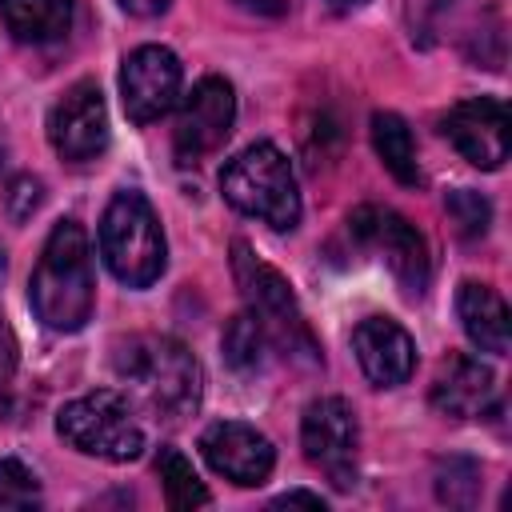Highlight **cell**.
Returning a JSON list of instances; mask_svg holds the SVG:
<instances>
[{
  "mask_svg": "<svg viewBox=\"0 0 512 512\" xmlns=\"http://www.w3.org/2000/svg\"><path fill=\"white\" fill-rule=\"evenodd\" d=\"M32 312L52 332H80L96 304V280H92V248L88 232L76 220L52 224L44 252L28 280Z\"/></svg>",
  "mask_w": 512,
  "mask_h": 512,
  "instance_id": "cell-1",
  "label": "cell"
},
{
  "mask_svg": "<svg viewBox=\"0 0 512 512\" xmlns=\"http://www.w3.org/2000/svg\"><path fill=\"white\" fill-rule=\"evenodd\" d=\"M116 376L136 392V400L160 420H184L200 408L204 372L200 360L172 336H128L112 352Z\"/></svg>",
  "mask_w": 512,
  "mask_h": 512,
  "instance_id": "cell-2",
  "label": "cell"
},
{
  "mask_svg": "<svg viewBox=\"0 0 512 512\" xmlns=\"http://www.w3.org/2000/svg\"><path fill=\"white\" fill-rule=\"evenodd\" d=\"M220 192L224 200L244 212L264 220L276 232H292L300 224V188H296V172L288 164V156L260 140L248 144L240 156H232L220 172Z\"/></svg>",
  "mask_w": 512,
  "mask_h": 512,
  "instance_id": "cell-3",
  "label": "cell"
},
{
  "mask_svg": "<svg viewBox=\"0 0 512 512\" xmlns=\"http://www.w3.org/2000/svg\"><path fill=\"white\" fill-rule=\"evenodd\" d=\"M100 256L108 272L128 288H148L160 280L168 248H164L160 220L144 192L120 188L108 200L100 216Z\"/></svg>",
  "mask_w": 512,
  "mask_h": 512,
  "instance_id": "cell-4",
  "label": "cell"
},
{
  "mask_svg": "<svg viewBox=\"0 0 512 512\" xmlns=\"http://www.w3.org/2000/svg\"><path fill=\"white\" fill-rule=\"evenodd\" d=\"M232 276L240 284V296H244L248 312L268 332V340L284 356H296L304 364H320V344L312 340V328L304 324V312L292 296V284L272 264H264L244 240L232 244Z\"/></svg>",
  "mask_w": 512,
  "mask_h": 512,
  "instance_id": "cell-5",
  "label": "cell"
},
{
  "mask_svg": "<svg viewBox=\"0 0 512 512\" xmlns=\"http://www.w3.org/2000/svg\"><path fill=\"white\" fill-rule=\"evenodd\" d=\"M56 432L76 452L108 464H128L144 452V428L136 420V408L112 388H96L88 396L68 400L56 416Z\"/></svg>",
  "mask_w": 512,
  "mask_h": 512,
  "instance_id": "cell-6",
  "label": "cell"
},
{
  "mask_svg": "<svg viewBox=\"0 0 512 512\" xmlns=\"http://www.w3.org/2000/svg\"><path fill=\"white\" fill-rule=\"evenodd\" d=\"M348 232L364 248L380 252V260L388 264V272L396 276V284L404 288V296H412V300L424 296V288H428V244L416 232V224H408L392 208L360 204L348 216Z\"/></svg>",
  "mask_w": 512,
  "mask_h": 512,
  "instance_id": "cell-7",
  "label": "cell"
},
{
  "mask_svg": "<svg viewBox=\"0 0 512 512\" xmlns=\"http://www.w3.org/2000/svg\"><path fill=\"white\" fill-rule=\"evenodd\" d=\"M300 444L308 464H316L340 492H348L356 484V444H360V428H356V412L344 396H320L304 408L300 420Z\"/></svg>",
  "mask_w": 512,
  "mask_h": 512,
  "instance_id": "cell-8",
  "label": "cell"
},
{
  "mask_svg": "<svg viewBox=\"0 0 512 512\" xmlns=\"http://www.w3.org/2000/svg\"><path fill=\"white\" fill-rule=\"evenodd\" d=\"M232 120H236V92L224 76H204L180 104V116H176V132H172V148H176V160L188 168V164H200L204 156H212L228 132H232Z\"/></svg>",
  "mask_w": 512,
  "mask_h": 512,
  "instance_id": "cell-9",
  "label": "cell"
},
{
  "mask_svg": "<svg viewBox=\"0 0 512 512\" xmlns=\"http://www.w3.org/2000/svg\"><path fill=\"white\" fill-rule=\"evenodd\" d=\"M180 60L172 48L164 44H144L136 52H128L124 68H120V100L132 124H152L160 120L176 96H180Z\"/></svg>",
  "mask_w": 512,
  "mask_h": 512,
  "instance_id": "cell-10",
  "label": "cell"
},
{
  "mask_svg": "<svg viewBox=\"0 0 512 512\" xmlns=\"http://www.w3.org/2000/svg\"><path fill=\"white\" fill-rule=\"evenodd\" d=\"M48 140L52 148L72 160H96L108 148V108L96 88V80H76L48 112Z\"/></svg>",
  "mask_w": 512,
  "mask_h": 512,
  "instance_id": "cell-11",
  "label": "cell"
},
{
  "mask_svg": "<svg viewBox=\"0 0 512 512\" xmlns=\"http://www.w3.org/2000/svg\"><path fill=\"white\" fill-rule=\"evenodd\" d=\"M440 128L452 140V148L484 172H496L508 160L512 128H508V108L496 96H476V100L452 104Z\"/></svg>",
  "mask_w": 512,
  "mask_h": 512,
  "instance_id": "cell-12",
  "label": "cell"
},
{
  "mask_svg": "<svg viewBox=\"0 0 512 512\" xmlns=\"http://www.w3.org/2000/svg\"><path fill=\"white\" fill-rule=\"evenodd\" d=\"M200 452L208 460V468L240 488H260L272 476L276 464V448L264 432H256L244 420H220L208 424L200 436Z\"/></svg>",
  "mask_w": 512,
  "mask_h": 512,
  "instance_id": "cell-13",
  "label": "cell"
},
{
  "mask_svg": "<svg viewBox=\"0 0 512 512\" xmlns=\"http://www.w3.org/2000/svg\"><path fill=\"white\" fill-rule=\"evenodd\" d=\"M352 352H356L364 376L372 384H380V388L404 384L412 376V368H416V344H412V336L396 320H388V316L360 320L356 332H352Z\"/></svg>",
  "mask_w": 512,
  "mask_h": 512,
  "instance_id": "cell-14",
  "label": "cell"
},
{
  "mask_svg": "<svg viewBox=\"0 0 512 512\" xmlns=\"http://www.w3.org/2000/svg\"><path fill=\"white\" fill-rule=\"evenodd\" d=\"M492 396H496V376L476 356H448L432 380V404L456 420L480 416L492 404Z\"/></svg>",
  "mask_w": 512,
  "mask_h": 512,
  "instance_id": "cell-15",
  "label": "cell"
},
{
  "mask_svg": "<svg viewBox=\"0 0 512 512\" xmlns=\"http://www.w3.org/2000/svg\"><path fill=\"white\" fill-rule=\"evenodd\" d=\"M456 312H460V324L468 332V340L480 348V352H492V356H504L508 352V304L496 288L488 284H476V280H464L460 292H456Z\"/></svg>",
  "mask_w": 512,
  "mask_h": 512,
  "instance_id": "cell-16",
  "label": "cell"
},
{
  "mask_svg": "<svg viewBox=\"0 0 512 512\" xmlns=\"http://www.w3.org/2000/svg\"><path fill=\"white\" fill-rule=\"evenodd\" d=\"M0 20L20 44H52L72 24V0H0Z\"/></svg>",
  "mask_w": 512,
  "mask_h": 512,
  "instance_id": "cell-17",
  "label": "cell"
},
{
  "mask_svg": "<svg viewBox=\"0 0 512 512\" xmlns=\"http://www.w3.org/2000/svg\"><path fill=\"white\" fill-rule=\"evenodd\" d=\"M372 148L384 160V168L404 184L416 188L420 184V164H416V140L412 128L396 116V112H372Z\"/></svg>",
  "mask_w": 512,
  "mask_h": 512,
  "instance_id": "cell-18",
  "label": "cell"
},
{
  "mask_svg": "<svg viewBox=\"0 0 512 512\" xmlns=\"http://www.w3.org/2000/svg\"><path fill=\"white\" fill-rule=\"evenodd\" d=\"M268 332L260 328V320L252 312H236L220 336V348H224V360L228 368L236 372H256L264 364V348H268Z\"/></svg>",
  "mask_w": 512,
  "mask_h": 512,
  "instance_id": "cell-19",
  "label": "cell"
},
{
  "mask_svg": "<svg viewBox=\"0 0 512 512\" xmlns=\"http://www.w3.org/2000/svg\"><path fill=\"white\" fill-rule=\"evenodd\" d=\"M156 472H160V480H164L168 508L184 512V508H200V504L212 500L208 488L200 484V476L192 472V464H188L176 448H160V456H156Z\"/></svg>",
  "mask_w": 512,
  "mask_h": 512,
  "instance_id": "cell-20",
  "label": "cell"
},
{
  "mask_svg": "<svg viewBox=\"0 0 512 512\" xmlns=\"http://www.w3.org/2000/svg\"><path fill=\"white\" fill-rule=\"evenodd\" d=\"M480 464L468 456H448L436 464V500L448 508H472L480 500Z\"/></svg>",
  "mask_w": 512,
  "mask_h": 512,
  "instance_id": "cell-21",
  "label": "cell"
},
{
  "mask_svg": "<svg viewBox=\"0 0 512 512\" xmlns=\"http://www.w3.org/2000/svg\"><path fill=\"white\" fill-rule=\"evenodd\" d=\"M444 208H448V216H452V224H456V232L464 240L484 236L488 224H492V204L480 192H472V188H452L444 196Z\"/></svg>",
  "mask_w": 512,
  "mask_h": 512,
  "instance_id": "cell-22",
  "label": "cell"
},
{
  "mask_svg": "<svg viewBox=\"0 0 512 512\" xmlns=\"http://www.w3.org/2000/svg\"><path fill=\"white\" fill-rule=\"evenodd\" d=\"M36 504H40L36 472L24 468L20 460L4 456L0 460V508H36Z\"/></svg>",
  "mask_w": 512,
  "mask_h": 512,
  "instance_id": "cell-23",
  "label": "cell"
},
{
  "mask_svg": "<svg viewBox=\"0 0 512 512\" xmlns=\"http://www.w3.org/2000/svg\"><path fill=\"white\" fill-rule=\"evenodd\" d=\"M40 200H44V184L36 176H28V172L24 176H12L8 188H4V208H8V216L16 224H24L40 208Z\"/></svg>",
  "mask_w": 512,
  "mask_h": 512,
  "instance_id": "cell-24",
  "label": "cell"
},
{
  "mask_svg": "<svg viewBox=\"0 0 512 512\" xmlns=\"http://www.w3.org/2000/svg\"><path fill=\"white\" fill-rule=\"evenodd\" d=\"M460 0H408V24H412V40L428 44L432 32L444 24V16L456 8Z\"/></svg>",
  "mask_w": 512,
  "mask_h": 512,
  "instance_id": "cell-25",
  "label": "cell"
},
{
  "mask_svg": "<svg viewBox=\"0 0 512 512\" xmlns=\"http://www.w3.org/2000/svg\"><path fill=\"white\" fill-rule=\"evenodd\" d=\"M12 372H16V336H12V328H8V320L0 312V392L8 388Z\"/></svg>",
  "mask_w": 512,
  "mask_h": 512,
  "instance_id": "cell-26",
  "label": "cell"
},
{
  "mask_svg": "<svg viewBox=\"0 0 512 512\" xmlns=\"http://www.w3.org/2000/svg\"><path fill=\"white\" fill-rule=\"evenodd\" d=\"M128 16H140V20H152V16H164L172 0H116Z\"/></svg>",
  "mask_w": 512,
  "mask_h": 512,
  "instance_id": "cell-27",
  "label": "cell"
},
{
  "mask_svg": "<svg viewBox=\"0 0 512 512\" xmlns=\"http://www.w3.org/2000/svg\"><path fill=\"white\" fill-rule=\"evenodd\" d=\"M292 504H304V508H320L324 512V496H316V492H284V496H276L272 500V508H292Z\"/></svg>",
  "mask_w": 512,
  "mask_h": 512,
  "instance_id": "cell-28",
  "label": "cell"
},
{
  "mask_svg": "<svg viewBox=\"0 0 512 512\" xmlns=\"http://www.w3.org/2000/svg\"><path fill=\"white\" fill-rule=\"evenodd\" d=\"M236 4L256 12V16H280L284 12V0H236Z\"/></svg>",
  "mask_w": 512,
  "mask_h": 512,
  "instance_id": "cell-29",
  "label": "cell"
},
{
  "mask_svg": "<svg viewBox=\"0 0 512 512\" xmlns=\"http://www.w3.org/2000/svg\"><path fill=\"white\" fill-rule=\"evenodd\" d=\"M332 8H360V4H368V0H328Z\"/></svg>",
  "mask_w": 512,
  "mask_h": 512,
  "instance_id": "cell-30",
  "label": "cell"
},
{
  "mask_svg": "<svg viewBox=\"0 0 512 512\" xmlns=\"http://www.w3.org/2000/svg\"><path fill=\"white\" fill-rule=\"evenodd\" d=\"M4 156H8V140H4V128H0V164H4Z\"/></svg>",
  "mask_w": 512,
  "mask_h": 512,
  "instance_id": "cell-31",
  "label": "cell"
},
{
  "mask_svg": "<svg viewBox=\"0 0 512 512\" xmlns=\"http://www.w3.org/2000/svg\"><path fill=\"white\" fill-rule=\"evenodd\" d=\"M0 276H4V248H0Z\"/></svg>",
  "mask_w": 512,
  "mask_h": 512,
  "instance_id": "cell-32",
  "label": "cell"
}]
</instances>
